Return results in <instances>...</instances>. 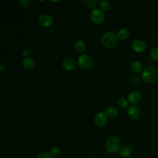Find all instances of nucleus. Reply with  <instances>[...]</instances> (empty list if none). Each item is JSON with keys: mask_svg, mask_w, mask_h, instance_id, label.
<instances>
[{"mask_svg": "<svg viewBox=\"0 0 158 158\" xmlns=\"http://www.w3.org/2000/svg\"><path fill=\"white\" fill-rule=\"evenodd\" d=\"M117 38H118L120 40H124L127 39L130 36V31L127 28H120L117 31Z\"/></svg>", "mask_w": 158, "mask_h": 158, "instance_id": "4468645a", "label": "nucleus"}, {"mask_svg": "<svg viewBox=\"0 0 158 158\" xmlns=\"http://www.w3.org/2000/svg\"><path fill=\"white\" fill-rule=\"evenodd\" d=\"M106 114L109 117H110L111 118H114V117H115L118 115V110L115 107H110L107 109Z\"/></svg>", "mask_w": 158, "mask_h": 158, "instance_id": "f3484780", "label": "nucleus"}, {"mask_svg": "<svg viewBox=\"0 0 158 158\" xmlns=\"http://www.w3.org/2000/svg\"><path fill=\"white\" fill-rule=\"evenodd\" d=\"M121 143L120 139L115 136L109 137L106 142V150L110 153H116L120 149Z\"/></svg>", "mask_w": 158, "mask_h": 158, "instance_id": "7ed1b4c3", "label": "nucleus"}, {"mask_svg": "<svg viewBox=\"0 0 158 158\" xmlns=\"http://www.w3.org/2000/svg\"><path fill=\"white\" fill-rule=\"evenodd\" d=\"M150 56L152 60L158 62V46L154 47L151 50Z\"/></svg>", "mask_w": 158, "mask_h": 158, "instance_id": "6ab92c4d", "label": "nucleus"}, {"mask_svg": "<svg viewBox=\"0 0 158 158\" xmlns=\"http://www.w3.org/2000/svg\"><path fill=\"white\" fill-rule=\"evenodd\" d=\"M90 18L93 22L96 24H101L104 20V15L101 10L95 9L90 13Z\"/></svg>", "mask_w": 158, "mask_h": 158, "instance_id": "39448f33", "label": "nucleus"}, {"mask_svg": "<svg viewBox=\"0 0 158 158\" xmlns=\"http://www.w3.org/2000/svg\"><path fill=\"white\" fill-rule=\"evenodd\" d=\"M128 102L132 104L138 103L141 100V94L138 91H132L128 96Z\"/></svg>", "mask_w": 158, "mask_h": 158, "instance_id": "9d476101", "label": "nucleus"}, {"mask_svg": "<svg viewBox=\"0 0 158 158\" xmlns=\"http://www.w3.org/2000/svg\"><path fill=\"white\" fill-rule=\"evenodd\" d=\"M99 6L103 11H107L110 9V3L106 0L101 1L99 2Z\"/></svg>", "mask_w": 158, "mask_h": 158, "instance_id": "aec40b11", "label": "nucleus"}, {"mask_svg": "<svg viewBox=\"0 0 158 158\" xmlns=\"http://www.w3.org/2000/svg\"><path fill=\"white\" fill-rule=\"evenodd\" d=\"M131 48L136 52H142L146 49V44L141 40H135L131 44Z\"/></svg>", "mask_w": 158, "mask_h": 158, "instance_id": "1a4fd4ad", "label": "nucleus"}, {"mask_svg": "<svg viewBox=\"0 0 158 158\" xmlns=\"http://www.w3.org/2000/svg\"><path fill=\"white\" fill-rule=\"evenodd\" d=\"M51 154L47 151H42L38 155L37 158H52Z\"/></svg>", "mask_w": 158, "mask_h": 158, "instance_id": "5701e85b", "label": "nucleus"}, {"mask_svg": "<svg viewBox=\"0 0 158 158\" xmlns=\"http://www.w3.org/2000/svg\"><path fill=\"white\" fill-rule=\"evenodd\" d=\"M102 43L107 49L114 48L117 43V36L112 31H107L102 36Z\"/></svg>", "mask_w": 158, "mask_h": 158, "instance_id": "f03ea898", "label": "nucleus"}, {"mask_svg": "<svg viewBox=\"0 0 158 158\" xmlns=\"http://www.w3.org/2000/svg\"><path fill=\"white\" fill-rule=\"evenodd\" d=\"M131 69L135 73H139L143 69V65L139 61H134L131 64Z\"/></svg>", "mask_w": 158, "mask_h": 158, "instance_id": "dca6fc26", "label": "nucleus"}, {"mask_svg": "<svg viewBox=\"0 0 158 158\" xmlns=\"http://www.w3.org/2000/svg\"><path fill=\"white\" fill-rule=\"evenodd\" d=\"M4 71V66L2 65H0V73L2 74Z\"/></svg>", "mask_w": 158, "mask_h": 158, "instance_id": "a878e982", "label": "nucleus"}, {"mask_svg": "<svg viewBox=\"0 0 158 158\" xmlns=\"http://www.w3.org/2000/svg\"><path fill=\"white\" fill-rule=\"evenodd\" d=\"M142 78L147 83H153L158 80V70L154 66L146 67L142 72Z\"/></svg>", "mask_w": 158, "mask_h": 158, "instance_id": "f257e3e1", "label": "nucleus"}, {"mask_svg": "<svg viewBox=\"0 0 158 158\" xmlns=\"http://www.w3.org/2000/svg\"><path fill=\"white\" fill-rule=\"evenodd\" d=\"M50 154L53 157H57L60 154V149L57 147H54L51 149Z\"/></svg>", "mask_w": 158, "mask_h": 158, "instance_id": "4be33fe9", "label": "nucleus"}, {"mask_svg": "<svg viewBox=\"0 0 158 158\" xmlns=\"http://www.w3.org/2000/svg\"><path fill=\"white\" fill-rule=\"evenodd\" d=\"M117 102L118 106L122 109H125L128 107V101L124 98H120V99H118Z\"/></svg>", "mask_w": 158, "mask_h": 158, "instance_id": "412c9836", "label": "nucleus"}, {"mask_svg": "<svg viewBox=\"0 0 158 158\" xmlns=\"http://www.w3.org/2000/svg\"><path fill=\"white\" fill-rule=\"evenodd\" d=\"M99 1L97 0H84L83 3L84 6L87 8H93L94 7L98 4Z\"/></svg>", "mask_w": 158, "mask_h": 158, "instance_id": "a211bd4d", "label": "nucleus"}, {"mask_svg": "<svg viewBox=\"0 0 158 158\" xmlns=\"http://www.w3.org/2000/svg\"><path fill=\"white\" fill-rule=\"evenodd\" d=\"M62 67L65 70L71 71L75 67V62L73 59L71 58H67L63 61Z\"/></svg>", "mask_w": 158, "mask_h": 158, "instance_id": "9b49d317", "label": "nucleus"}, {"mask_svg": "<svg viewBox=\"0 0 158 158\" xmlns=\"http://www.w3.org/2000/svg\"><path fill=\"white\" fill-rule=\"evenodd\" d=\"M131 152H132V148L129 145H125L120 148L119 154L122 157L127 158L131 155Z\"/></svg>", "mask_w": 158, "mask_h": 158, "instance_id": "f8f14e48", "label": "nucleus"}, {"mask_svg": "<svg viewBox=\"0 0 158 158\" xmlns=\"http://www.w3.org/2000/svg\"><path fill=\"white\" fill-rule=\"evenodd\" d=\"M23 56L25 57H26V58H28V57H29L30 56V52L28 50V49H26V50H24L23 51Z\"/></svg>", "mask_w": 158, "mask_h": 158, "instance_id": "393cba45", "label": "nucleus"}, {"mask_svg": "<svg viewBox=\"0 0 158 158\" xmlns=\"http://www.w3.org/2000/svg\"><path fill=\"white\" fill-rule=\"evenodd\" d=\"M22 65L23 67L27 70H32L35 68V61L31 58H25L22 60Z\"/></svg>", "mask_w": 158, "mask_h": 158, "instance_id": "ddd939ff", "label": "nucleus"}, {"mask_svg": "<svg viewBox=\"0 0 158 158\" xmlns=\"http://www.w3.org/2000/svg\"><path fill=\"white\" fill-rule=\"evenodd\" d=\"M38 22L41 26L48 27L52 25L54 19L51 15L48 14H43L38 17Z\"/></svg>", "mask_w": 158, "mask_h": 158, "instance_id": "423d86ee", "label": "nucleus"}, {"mask_svg": "<svg viewBox=\"0 0 158 158\" xmlns=\"http://www.w3.org/2000/svg\"><path fill=\"white\" fill-rule=\"evenodd\" d=\"M127 158H131V157H127Z\"/></svg>", "mask_w": 158, "mask_h": 158, "instance_id": "bb28decb", "label": "nucleus"}, {"mask_svg": "<svg viewBox=\"0 0 158 158\" xmlns=\"http://www.w3.org/2000/svg\"><path fill=\"white\" fill-rule=\"evenodd\" d=\"M79 66L84 70H89L93 64L92 58L87 54H81L78 57Z\"/></svg>", "mask_w": 158, "mask_h": 158, "instance_id": "20e7f679", "label": "nucleus"}, {"mask_svg": "<svg viewBox=\"0 0 158 158\" xmlns=\"http://www.w3.org/2000/svg\"><path fill=\"white\" fill-rule=\"evenodd\" d=\"M94 122L95 124L99 127L105 126L107 122V115L102 112L97 113L94 117Z\"/></svg>", "mask_w": 158, "mask_h": 158, "instance_id": "6e6552de", "label": "nucleus"}, {"mask_svg": "<svg viewBox=\"0 0 158 158\" xmlns=\"http://www.w3.org/2000/svg\"><path fill=\"white\" fill-rule=\"evenodd\" d=\"M127 114L131 119L135 120L139 118L141 115V110L138 106L133 105L129 107L127 110Z\"/></svg>", "mask_w": 158, "mask_h": 158, "instance_id": "0eeeda50", "label": "nucleus"}, {"mask_svg": "<svg viewBox=\"0 0 158 158\" xmlns=\"http://www.w3.org/2000/svg\"><path fill=\"white\" fill-rule=\"evenodd\" d=\"M31 0H23V1H20L19 2V4L20 6H22L23 8H27L28 7H29L31 3Z\"/></svg>", "mask_w": 158, "mask_h": 158, "instance_id": "b1692460", "label": "nucleus"}, {"mask_svg": "<svg viewBox=\"0 0 158 158\" xmlns=\"http://www.w3.org/2000/svg\"><path fill=\"white\" fill-rule=\"evenodd\" d=\"M74 48L77 52L79 53L83 52L86 48V45L85 42L80 40L77 41L74 44Z\"/></svg>", "mask_w": 158, "mask_h": 158, "instance_id": "2eb2a0df", "label": "nucleus"}]
</instances>
